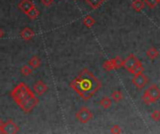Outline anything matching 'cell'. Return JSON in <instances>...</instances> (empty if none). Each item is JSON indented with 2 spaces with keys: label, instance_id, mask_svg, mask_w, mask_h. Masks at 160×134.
Masks as SVG:
<instances>
[{
  "label": "cell",
  "instance_id": "obj_1",
  "mask_svg": "<svg viewBox=\"0 0 160 134\" xmlns=\"http://www.w3.org/2000/svg\"><path fill=\"white\" fill-rule=\"evenodd\" d=\"M69 87L83 101H88L101 89L102 84L91 71L83 68L69 83Z\"/></svg>",
  "mask_w": 160,
  "mask_h": 134
},
{
  "label": "cell",
  "instance_id": "obj_2",
  "mask_svg": "<svg viewBox=\"0 0 160 134\" xmlns=\"http://www.w3.org/2000/svg\"><path fill=\"white\" fill-rule=\"evenodd\" d=\"M9 94L12 100L24 114L31 113L39 104V100L35 95V92L32 91L24 82L19 83Z\"/></svg>",
  "mask_w": 160,
  "mask_h": 134
},
{
  "label": "cell",
  "instance_id": "obj_3",
  "mask_svg": "<svg viewBox=\"0 0 160 134\" xmlns=\"http://www.w3.org/2000/svg\"><path fill=\"white\" fill-rule=\"evenodd\" d=\"M160 99V89L158 85H151L143 93L142 100L145 104H151L153 103L158 102Z\"/></svg>",
  "mask_w": 160,
  "mask_h": 134
},
{
  "label": "cell",
  "instance_id": "obj_4",
  "mask_svg": "<svg viewBox=\"0 0 160 134\" xmlns=\"http://www.w3.org/2000/svg\"><path fill=\"white\" fill-rule=\"evenodd\" d=\"M93 113L85 106H82L79 109V111L75 114V118L76 119L82 123V124H86L88 123L90 120L93 119Z\"/></svg>",
  "mask_w": 160,
  "mask_h": 134
},
{
  "label": "cell",
  "instance_id": "obj_5",
  "mask_svg": "<svg viewBox=\"0 0 160 134\" xmlns=\"http://www.w3.org/2000/svg\"><path fill=\"white\" fill-rule=\"evenodd\" d=\"M132 83L138 90H142L148 83V77L143 73L134 74L132 77Z\"/></svg>",
  "mask_w": 160,
  "mask_h": 134
},
{
  "label": "cell",
  "instance_id": "obj_6",
  "mask_svg": "<svg viewBox=\"0 0 160 134\" xmlns=\"http://www.w3.org/2000/svg\"><path fill=\"white\" fill-rule=\"evenodd\" d=\"M20 132V128L17 124L13 122L12 119H8L7 122L3 123L1 133L3 134H15Z\"/></svg>",
  "mask_w": 160,
  "mask_h": 134
},
{
  "label": "cell",
  "instance_id": "obj_7",
  "mask_svg": "<svg viewBox=\"0 0 160 134\" xmlns=\"http://www.w3.org/2000/svg\"><path fill=\"white\" fill-rule=\"evenodd\" d=\"M139 62V59L134 55V54H129L125 60H124V62H123V67L128 71L129 72L130 74L132 73V70L134 68V66L136 65V63Z\"/></svg>",
  "mask_w": 160,
  "mask_h": 134
},
{
  "label": "cell",
  "instance_id": "obj_8",
  "mask_svg": "<svg viewBox=\"0 0 160 134\" xmlns=\"http://www.w3.org/2000/svg\"><path fill=\"white\" fill-rule=\"evenodd\" d=\"M33 90H34L35 94L41 96L48 90V86L42 80L39 79V80L36 81V83L33 85Z\"/></svg>",
  "mask_w": 160,
  "mask_h": 134
},
{
  "label": "cell",
  "instance_id": "obj_9",
  "mask_svg": "<svg viewBox=\"0 0 160 134\" xmlns=\"http://www.w3.org/2000/svg\"><path fill=\"white\" fill-rule=\"evenodd\" d=\"M34 7L35 4L33 3L32 0H21L18 4V8L24 14H26Z\"/></svg>",
  "mask_w": 160,
  "mask_h": 134
},
{
  "label": "cell",
  "instance_id": "obj_10",
  "mask_svg": "<svg viewBox=\"0 0 160 134\" xmlns=\"http://www.w3.org/2000/svg\"><path fill=\"white\" fill-rule=\"evenodd\" d=\"M35 32L33 31V29L29 28V27H24L21 32H20V36L22 39L25 40V41H29L31 40L34 36H35Z\"/></svg>",
  "mask_w": 160,
  "mask_h": 134
},
{
  "label": "cell",
  "instance_id": "obj_11",
  "mask_svg": "<svg viewBox=\"0 0 160 134\" xmlns=\"http://www.w3.org/2000/svg\"><path fill=\"white\" fill-rule=\"evenodd\" d=\"M28 65L32 67V69H38L41 65V60L38 56L35 55L28 61Z\"/></svg>",
  "mask_w": 160,
  "mask_h": 134
},
{
  "label": "cell",
  "instance_id": "obj_12",
  "mask_svg": "<svg viewBox=\"0 0 160 134\" xmlns=\"http://www.w3.org/2000/svg\"><path fill=\"white\" fill-rule=\"evenodd\" d=\"M102 67L104 68L105 71H112V70H115L116 69V65H115V62H114V60L113 59H111V60H108V61H105L102 64Z\"/></svg>",
  "mask_w": 160,
  "mask_h": 134
},
{
  "label": "cell",
  "instance_id": "obj_13",
  "mask_svg": "<svg viewBox=\"0 0 160 134\" xmlns=\"http://www.w3.org/2000/svg\"><path fill=\"white\" fill-rule=\"evenodd\" d=\"M144 7H145V4L142 0H134L131 3V7L137 12L142 11L144 8Z\"/></svg>",
  "mask_w": 160,
  "mask_h": 134
},
{
  "label": "cell",
  "instance_id": "obj_14",
  "mask_svg": "<svg viewBox=\"0 0 160 134\" xmlns=\"http://www.w3.org/2000/svg\"><path fill=\"white\" fill-rule=\"evenodd\" d=\"M84 1L93 9H98L105 2V0H84Z\"/></svg>",
  "mask_w": 160,
  "mask_h": 134
},
{
  "label": "cell",
  "instance_id": "obj_15",
  "mask_svg": "<svg viewBox=\"0 0 160 134\" xmlns=\"http://www.w3.org/2000/svg\"><path fill=\"white\" fill-rule=\"evenodd\" d=\"M39 14H40L39 10H38L36 7H32L25 15L27 16V18H28L29 20L34 21V20L38 19V17L39 16Z\"/></svg>",
  "mask_w": 160,
  "mask_h": 134
},
{
  "label": "cell",
  "instance_id": "obj_16",
  "mask_svg": "<svg viewBox=\"0 0 160 134\" xmlns=\"http://www.w3.org/2000/svg\"><path fill=\"white\" fill-rule=\"evenodd\" d=\"M82 23H83V25H84L86 28H91V27H93V26L95 25L96 20H95L92 16L87 15V16H85V17L83 18Z\"/></svg>",
  "mask_w": 160,
  "mask_h": 134
},
{
  "label": "cell",
  "instance_id": "obj_17",
  "mask_svg": "<svg viewBox=\"0 0 160 134\" xmlns=\"http://www.w3.org/2000/svg\"><path fill=\"white\" fill-rule=\"evenodd\" d=\"M146 55L151 59V60H156L159 56V51L156 48H150L146 51Z\"/></svg>",
  "mask_w": 160,
  "mask_h": 134
},
{
  "label": "cell",
  "instance_id": "obj_18",
  "mask_svg": "<svg viewBox=\"0 0 160 134\" xmlns=\"http://www.w3.org/2000/svg\"><path fill=\"white\" fill-rule=\"evenodd\" d=\"M99 105L104 108V109H109L112 106V100L109 97H103L100 102H99Z\"/></svg>",
  "mask_w": 160,
  "mask_h": 134
},
{
  "label": "cell",
  "instance_id": "obj_19",
  "mask_svg": "<svg viewBox=\"0 0 160 134\" xmlns=\"http://www.w3.org/2000/svg\"><path fill=\"white\" fill-rule=\"evenodd\" d=\"M111 98H112L115 103H119V102H121V101L123 100L124 95H123V93H122L120 90H114V91L112 93Z\"/></svg>",
  "mask_w": 160,
  "mask_h": 134
},
{
  "label": "cell",
  "instance_id": "obj_20",
  "mask_svg": "<svg viewBox=\"0 0 160 134\" xmlns=\"http://www.w3.org/2000/svg\"><path fill=\"white\" fill-rule=\"evenodd\" d=\"M33 73V69L31 66H29L28 64L26 65H22V68H21V74L24 76H30L31 74Z\"/></svg>",
  "mask_w": 160,
  "mask_h": 134
},
{
  "label": "cell",
  "instance_id": "obj_21",
  "mask_svg": "<svg viewBox=\"0 0 160 134\" xmlns=\"http://www.w3.org/2000/svg\"><path fill=\"white\" fill-rule=\"evenodd\" d=\"M144 72V67L142 63V62L139 60V62L136 63V65L134 66L133 70H132V73L131 74H137V73H143Z\"/></svg>",
  "mask_w": 160,
  "mask_h": 134
},
{
  "label": "cell",
  "instance_id": "obj_22",
  "mask_svg": "<svg viewBox=\"0 0 160 134\" xmlns=\"http://www.w3.org/2000/svg\"><path fill=\"white\" fill-rule=\"evenodd\" d=\"M143 2H144V4H146L150 8H155V7L159 4L158 0H143Z\"/></svg>",
  "mask_w": 160,
  "mask_h": 134
},
{
  "label": "cell",
  "instance_id": "obj_23",
  "mask_svg": "<svg viewBox=\"0 0 160 134\" xmlns=\"http://www.w3.org/2000/svg\"><path fill=\"white\" fill-rule=\"evenodd\" d=\"M113 60H114V62H115V65H116V69H119V68L123 67L124 60L120 56H117V57L113 58Z\"/></svg>",
  "mask_w": 160,
  "mask_h": 134
},
{
  "label": "cell",
  "instance_id": "obj_24",
  "mask_svg": "<svg viewBox=\"0 0 160 134\" xmlns=\"http://www.w3.org/2000/svg\"><path fill=\"white\" fill-rule=\"evenodd\" d=\"M151 118L155 121H159L160 120V111L159 110H155L151 114Z\"/></svg>",
  "mask_w": 160,
  "mask_h": 134
},
{
  "label": "cell",
  "instance_id": "obj_25",
  "mask_svg": "<svg viewBox=\"0 0 160 134\" xmlns=\"http://www.w3.org/2000/svg\"><path fill=\"white\" fill-rule=\"evenodd\" d=\"M110 132H111V133L112 134L122 133V130H121V128L118 125H114L113 127H112L111 130H110Z\"/></svg>",
  "mask_w": 160,
  "mask_h": 134
},
{
  "label": "cell",
  "instance_id": "obj_26",
  "mask_svg": "<svg viewBox=\"0 0 160 134\" xmlns=\"http://www.w3.org/2000/svg\"><path fill=\"white\" fill-rule=\"evenodd\" d=\"M40 2L46 7H50L53 4V0H40Z\"/></svg>",
  "mask_w": 160,
  "mask_h": 134
},
{
  "label": "cell",
  "instance_id": "obj_27",
  "mask_svg": "<svg viewBox=\"0 0 160 134\" xmlns=\"http://www.w3.org/2000/svg\"><path fill=\"white\" fill-rule=\"evenodd\" d=\"M4 35H5V32H4V31H3V30L0 28V38H2Z\"/></svg>",
  "mask_w": 160,
  "mask_h": 134
},
{
  "label": "cell",
  "instance_id": "obj_28",
  "mask_svg": "<svg viewBox=\"0 0 160 134\" xmlns=\"http://www.w3.org/2000/svg\"><path fill=\"white\" fill-rule=\"evenodd\" d=\"M3 120L2 119H0V133H1V131H2V126H3Z\"/></svg>",
  "mask_w": 160,
  "mask_h": 134
},
{
  "label": "cell",
  "instance_id": "obj_29",
  "mask_svg": "<svg viewBox=\"0 0 160 134\" xmlns=\"http://www.w3.org/2000/svg\"><path fill=\"white\" fill-rule=\"evenodd\" d=\"M158 2H159V3H160V0H158Z\"/></svg>",
  "mask_w": 160,
  "mask_h": 134
}]
</instances>
